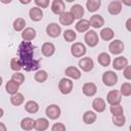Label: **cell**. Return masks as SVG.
I'll use <instances>...</instances> for the list:
<instances>
[{
  "mask_svg": "<svg viewBox=\"0 0 131 131\" xmlns=\"http://www.w3.org/2000/svg\"><path fill=\"white\" fill-rule=\"evenodd\" d=\"M79 67L83 72H90L94 68V61L91 57H81L79 60Z\"/></svg>",
  "mask_w": 131,
  "mask_h": 131,
  "instance_id": "cell-10",
  "label": "cell"
},
{
  "mask_svg": "<svg viewBox=\"0 0 131 131\" xmlns=\"http://www.w3.org/2000/svg\"><path fill=\"white\" fill-rule=\"evenodd\" d=\"M46 34L51 38H57L61 34V28L56 23H50L46 27Z\"/></svg>",
  "mask_w": 131,
  "mask_h": 131,
  "instance_id": "cell-9",
  "label": "cell"
},
{
  "mask_svg": "<svg viewBox=\"0 0 131 131\" xmlns=\"http://www.w3.org/2000/svg\"><path fill=\"white\" fill-rule=\"evenodd\" d=\"M9 64H10V69H11L12 71H14V72H19V71L23 69L19 59L16 58V57H12V58L10 59V63H9Z\"/></svg>",
  "mask_w": 131,
  "mask_h": 131,
  "instance_id": "cell-38",
  "label": "cell"
},
{
  "mask_svg": "<svg viewBox=\"0 0 131 131\" xmlns=\"http://www.w3.org/2000/svg\"><path fill=\"white\" fill-rule=\"evenodd\" d=\"M74 17L69 11H64L59 15V23L62 26H71L74 23Z\"/></svg>",
  "mask_w": 131,
  "mask_h": 131,
  "instance_id": "cell-24",
  "label": "cell"
},
{
  "mask_svg": "<svg viewBox=\"0 0 131 131\" xmlns=\"http://www.w3.org/2000/svg\"><path fill=\"white\" fill-rule=\"evenodd\" d=\"M74 88V83L71 79L69 78H61L60 81L58 82V90L60 91L61 94H70Z\"/></svg>",
  "mask_w": 131,
  "mask_h": 131,
  "instance_id": "cell-2",
  "label": "cell"
},
{
  "mask_svg": "<svg viewBox=\"0 0 131 131\" xmlns=\"http://www.w3.org/2000/svg\"><path fill=\"white\" fill-rule=\"evenodd\" d=\"M69 12L72 14V16L74 17V19H81L82 16L84 15V8L80 4H74L70 8V11Z\"/></svg>",
  "mask_w": 131,
  "mask_h": 131,
  "instance_id": "cell-16",
  "label": "cell"
},
{
  "mask_svg": "<svg viewBox=\"0 0 131 131\" xmlns=\"http://www.w3.org/2000/svg\"><path fill=\"white\" fill-rule=\"evenodd\" d=\"M13 30L16 32H23L26 29V20L23 17H17L13 21Z\"/></svg>",
  "mask_w": 131,
  "mask_h": 131,
  "instance_id": "cell-33",
  "label": "cell"
},
{
  "mask_svg": "<svg viewBox=\"0 0 131 131\" xmlns=\"http://www.w3.org/2000/svg\"><path fill=\"white\" fill-rule=\"evenodd\" d=\"M96 119H97V115L93 111H87L83 115V122L87 125L93 124L96 121Z\"/></svg>",
  "mask_w": 131,
  "mask_h": 131,
  "instance_id": "cell-27",
  "label": "cell"
},
{
  "mask_svg": "<svg viewBox=\"0 0 131 131\" xmlns=\"http://www.w3.org/2000/svg\"><path fill=\"white\" fill-rule=\"evenodd\" d=\"M61 111L57 104H49L45 110V115L50 120H57L60 117Z\"/></svg>",
  "mask_w": 131,
  "mask_h": 131,
  "instance_id": "cell-6",
  "label": "cell"
},
{
  "mask_svg": "<svg viewBox=\"0 0 131 131\" xmlns=\"http://www.w3.org/2000/svg\"><path fill=\"white\" fill-rule=\"evenodd\" d=\"M10 80H12V81H14L16 84H18L19 86L25 82V75L24 74H21V73H19V72H15L12 76H11V79Z\"/></svg>",
  "mask_w": 131,
  "mask_h": 131,
  "instance_id": "cell-39",
  "label": "cell"
},
{
  "mask_svg": "<svg viewBox=\"0 0 131 131\" xmlns=\"http://www.w3.org/2000/svg\"><path fill=\"white\" fill-rule=\"evenodd\" d=\"M19 2H20L21 4H29V3H31V0H27V1H24V0H19Z\"/></svg>",
  "mask_w": 131,
  "mask_h": 131,
  "instance_id": "cell-46",
  "label": "cell"
},
{
  "mask_svg": "<svg viewBox=\"0 0 131 131\" xmlns=\"http://www.w3.org/2000/svg\"><path fill=\"white\" fill-rule=\"evenodd\" d=\"M124 4H126V5H131V2H124Z\"/></svg>",
  "mask_w": 131,
  "mask_h": 131,
  "instance_id": "cell-49",
  "label": "cell"
},
{
  "mask_svg": "<svg viewBox=\"0 0 131 131\" xmlns=\"http://www.w3.org/2000/svg\"><path fill=\"white\" fill-rule=\"evenodd\" d=\"M51 131H66V126L62 123H54L51 127Z\"/></svg>",
  "mask_w": 131,
  "mask_h": 131,
  "instance_id": "cell-42",
  "label": "cell"
},
{
  "mask_svg": "<svg viewBox=\"0 0 131 131\" xmlns=\"http://www.w3.org/2000/svg\"><path fill=\"white\" fill-rule=\"evenodd\" d=\"M18 89H19V85L16 84V83H15L14 81H12V80H9V81L6 83V85H5V90H6V92H7L8 94H10V95H13V94L17 93V92H18Z\"/></svg>",
  "mask_w": 131,
  "mask_h": 131,
  "instance_id": "cell-28",
  "label": "cell"
},
{
  "mask_svg": "<svg viewBox=\"0 0 131 131\" xmlns=\"http://www.w3.org/2000/svg\"><path fill=\"white\" fill-rule=\"evenodd\" d=\"M90 28V25H89V21L88 19H85V18H81L77 21V24L75 25V29L77 32L79 33H85L89 30Z\"/></svg>",
  "mask_w": 131,
  "mask_h": 131,
  "instance_id": "cell-23",
  "label": "cell"
},
{
  "mask_svg": "<svg viewBox=\"0 0 131 131\" xmlns=\"http://www.w3.org/2000/svg\"><path fill=\"white\" fill-rule=\"evenodd\" d=\"M35 46L31 42H26L23 41L17 48V54H18V59L20 61L21 68L25 71L31 72V71H36L39 68V59H35L34 57V51H35Z\"/></svg>",
  "mask_w": 131,
  "mask_h": 131,
  "instance_id": "cell-1",
  "label": "cell"
},
{
  "mask_svg": "<svg viewBox=\"0 0 131 131\" xmlns=\"http://www.w3.org/2000/svg\"><path fill=\"white\" fill-rule=\"evenodd\" d=\"M113 123L115 126L117 127H123L126 123V118L124 115H120V116H113Z\"/></svg>",
  "mask_w": 131,
  "mask_h": 131,
  "instance_id": "cell-37",
  "label": "cell"
},
{
  "mask_svg": "<svg viewBox=\"0 0 131 131\" xmlns=\"http://www.w3.org/2000/svg\"><path fill=\"white\" fill-rule=\"evenodd\" d=\"M34 79H35V81L38 82V83H44V82L48 79V74H47V72L44 71V70H39V71H37V72L35 73Z\"/></svg>",
  "mask_w": 131,
  "mask_h": 131,
  "instance_id": "cell-34",
  "label": "cell"
},
{
  "mask_svg": "<svg viewBox=\"0 0 131 131\" xmlns=\"http://www.w3.org/2000/svg\"><path fill=\"white\" fill-rule=\"evenodd\" d=\"M24 101H25V97H24V94L20 92H17L10 96V103L14 106H18V105L23 104Z\"/></svg>",
  "mask_w": 131,
  "mask_h": 131,
  "instance_id": "cell-31",
  "label": "cell"
},
{
  "mask_svg": "<svg viewBox=\"0 0 131 131\" xmlns=\"http://www.w3.org/2000/svg\"><path fill=\"white\" fill-rule=\"evenodd\" d=\"M49 127V121L46 118H39L35 120L34 129L36 131H46Z\"/></svg>",
  "mask_w": 131,
  "mask_h": 131,
  "instance_id": "cell-22",
  "label": "cell"
},
{
  "mask_svg": "<svg viewBox=\"0 0 131 131\" xmlns=\"http://www.w3.org/2000/svg\"><path fill=\"white\" fill-rule=\"evenodd\" d=\"M107 11L112 15H118L122 11V2L121 1H111L108 6H107Z\"/></svg>",
  "mask_w": 131,
  "mask_h": 131,
  "instance_id": "cell-12",
  "label": "cell"
},
{
  "mask_svg": "<svg viewBox=\"0 0 131 131\" xmlns=\"http://www.w3.org/2000/svg\"><path fill=\"white\" fill-rule=\"evenodd\" d=\"M25 110L29 114H36L39 111V104L35 100H29L25 103Z\"/></svg>",
  "mask_w": 131,
  "mask_h": 131,
  "instance_id": "cell-29",
  "label": "cell"
},
{
  "mask_svg": "<svg viewBox=\"0 0 131 131\" xmlns=\"http://www.w3.org/2000/svg\"><path fill=\"white\" fill-rule=\"evenodd\" d=\"M77 38V33L74 31V30H66L63 32V39L67 41V42H74Z\"/></svg>",
  "mask_w": 131,
  "mask_h": 131,
  "instance_id": "cell-35",
  "label": "cell"
},
{
  "mask_svg": "<svg viewBox=\"0 0 131 131\" xmlns=\"http://www.w3.org/2000/svg\"><path fill=\"white\" fill-rule=\"evenodd\" d=\"M34 3L39 8H46V7H48L50 2H49V0H35Z\"/></svg>",
  "mask_w": 131,
  "mask_h": 131,
  "instance_id": "cell-41",
  "label": "cell"
},
{
  "mask_svg": "<svg viewBox=\"0 0 131 131\" xmlns=\"http://www.w3.org/2000/svg\"><path fill=\"white\" fill-rule=\"evenodd\" d=\"M84 41L89 47H95L99 42V37L94 30H88L85 33Z\"/></svg>",
  "mask_w": 131,
  "mask_h": 131,
  "instance_id": "cell-4",
  "label": "cell"
},
{
  "mask_svg": "<svg viewBox=\"0 0 131 131\" xmlns=\"http://www.w3.org/2000/svg\"><path fill=\"white\" fill-rule=\"evenodd\" d=\"M3 115H4V111H3V108L0 107V119L3 117Z\"/></svg>",
  "mask_w": 131,
  "mask_h": 131,
  "instance_id": "cell-47",
  "label": "cell"
},
{
  "mask_svg": "<svg viewBox=\"0 0 131 131\" xmlns=\"http://www.w3.org/2000/svg\"><path fill=\"white\" fill-rule=\"evenodd\" d=\"M41 52L46 57L52 56L54 54V52H55V46H54V44L51 43V42H45V43H43V45L41 46Z\"/></svg>",
  "mask_w": 131,
  "mask_h": 131,
  "instance_id": "cell-18",
  "label": "cell"
},
{
  "mask_svg": "<svg viewBox=\"0 0 131 131\" xmlns=\"http://www.w3.org/2000/svg\"><path fill=\"white\" fill-rule=\"evenodd\" d=\"M2 82H3V80H2V77L0 76V87H1V85H2Z\"/></svg>",
  "mask_w": 131,
  "mask_h": 131,
  "instance_id": "cell-48",
  "label": "cell"
},
{
  "mask_svg": "<svg viewBox=\"0 0 131 131\" xmlns=\"http://www.w3.org/2000/svg\"><path fill=\"white\" fill-rule=\"evenodd\" d=\"M106 107V103L104 101L103 98L101 97H96L93 99L92 101V108L96 112V113H102L105 111Z\"/></svg>",
  "mask_w": 131,
  "mask_h": 131,
  "instance_id": "cell-19",
  "label": "cell"
},
{
  "mask_svg": "<svg viewBox=\"0 0 131 131\" xmlns=\"http://www.w3.org/2000/svg\"><path fill=\"white\" fill-rule=\"evenodd\" d=\"M120 94L123 96H130L131 95V83L130 82H125L121 85L120 88Z\"/></svg>",
  "mask_w": 131,
  "mask_h": 131,
  "instance_id": "cell-36",
  "label": "cell"
},
{
  "mask_svg": "<svg viewBox=\"0 0 131 131\" xmlns=\"http://www.w3.org/2000/svg\"><path fill=\"white\" fill-rule=\"evenodd\" d=\"M97 61L101 67H107L111 63V56L106 52H101L97 56Z\"/></svg>",
  "mask_w": 131,
  "mask_h": 131,
  "instance_id": "cell-32",
  "label": "cell"
},
{
  "mask_svg": "<svg viewBox=\"0 0 131 131\" xmlns=\"http://www.w3.org/2000/svg\"><path fill=\"white\" fill-rule=\"evenodd\" d=\"M123 74H124V77L129 81V80H131V68H130V66L128 64L124 70H123Z\"/></svg>",
  "mask_w": 131,
  "mask_h": 131,
  "instance_id": "cell-43",
  "label": "cell"
},
{
  "mask_svg": "<svg viewBox=\"0 0 131 131\" xmlns=\"http://www.w3.org/2000/svg\"><path fill=\"white\" fill-rule=\"evenodd\" d=\"M0 131H7V128H6L5 124L1 123V122H0Z\"/></svg>",
  "mask_w": 131,
  "mask_h": 131,
  "instance_id": "cell-45",
  "label": "cell"
},
{
  "mask_svg": "<svg viewBox=\"0 0 131 131\" xmlns=\"http://www.w3.org/2000/svg\"><path fill=\"white\" fill-rule=\"evenodd\" d=\"M82 92H83L84 95L91 97V96H93V95L96 94V92H97V86L93 82L84 83V85L82 87Z\"/></svg>",
  "mask_w": 131,
  "mask_h": 131,
  "instance_id": "cell-11",
  "label": "cell"
},
{
  "mask_svg": "<svg viewBox=\"0 0 131 131\" xmlns=\"http://www.w3.org/2000/svg\"><path fill=\"white\" fill-rule=\"evenodd\" d=\"M102 82L105 86L112 87L118 83V75L114 71H106L102 74Z\"/></svg>",
  "mask_w": 131,
  "mask_h": 131,
  "instance_id": "cell-3",
  "label": "cell"
},
{
  "mask_svg": "<svg viewBox=\"0 0 131 131\" xmlns=\"http://www.w3.org/2000/svg\"><path fill=\"white\" fill-rule=\"evenodd\" d=\"M101 5L100 0H87L86 1V7L89 12H95L99 9Z\"/></svg>",
  "mask_w": 131,
  "mask_h": 131,
  "instance_id": "cell-30",
  "label": "cell"
},
{
  "mask_svg": "<svg viewBox=\"0 0 131 131\" xmlns=\"http://www.w3.org/2000/svg\"><path fill=\"white\" fill-rule=\"evenodd\" d=\"M99 35H100V38H101L103 41H111V40L114 39L115 33H114L113 29L106 27V28H103V29L100 31Z\"/></svg>",
  "mask_w": 131,
  "mask_h": 131,
  "instance_id": "cell-26",
  "label": "cell"
},
{
  "mask_svg": "<svg viewBox=\"0 0 131 131\" xmlns=\"http://www.w3.org/2000/svg\"><path fill=\"white\" fill-rule=\"evenodd\" d=\"M29 16L33 21H40L43 18V11L41 8L34 6L29 11Z\"/></svg>",
  "mask_w": 131,
  "mask_h": 131,
  "instance_id": "cell-20",
  "label": "cell"
},
{
  "mask_svg": "<svg viewBox=\"0 0 131 131\" xmlns=\"http://www.w3.org/2000/svg\"><path fill=\"white\" fill-rule=\"evenodd\" d=\"M64 74L67 77H69L70 79H74V80H78L81 78V71L74 66H70L64 70Z\"/></svg>",
  "mask_w": 131,
  "mask_h": 131,
  "instance_id": "cell-15",
  "label": "cell"
},
{
  "mask_svg": "<svg viewBox=\"0 0 131 131\" xmlns=\"http://www.w3.org/2000/svg\"><path fill=\"white\" fill-rule=\"evenodd\" d=\"M110 112L112 113L113 116H120V115H124V110L123 106L121 104H117V105H111L110 107Z\"/></svg>",
  "mask_w": 131,
  "mask_h": 131,
  "instance_id": "cell-40",
  "label": "cell"
},
{
  "mask_svg": "<svg viewBox=\"0 0 131 131\" xmlns=\"http://www.w3.org/2000/svg\"><path fill=\"white\" fill-rule=\"evenodd\" d=\"M125 27H126V29H127L128 32H131V17H129L127 19V21L125 24Z\"/></svg>",
  "mask_w": 131,
  "mask_h": 131,
  "instance_id": "cell-44",
  "label": "cell"
},
{
  "mask_svg": "<svg viewBox=\"0 0 131 131\" xmlns=\"http://www.w3.org/2000/svg\"><path fill=\"white\" fill-rule=\"evenodd\" d=\"M86 51H87L86 46L82 42H75L71 46V53L74 57L81 58L82 56H84L86 54Z\"/></svg>",
  "mask_w": 131,
  "mask_h": 131,
  "instance_id": "cell-5",
  "label": "cell"
},
{
  "mask_svg": "<svg viewBox=\"0 0 131 131\" xmlns=\"http://www.w3.org/2000/svg\"><path fill=\"white\" fill-rule=\"evenodd\" d=\"M122 101V95L120 94L119 90H111L106 94V102L110 105H117L120 104Z\"/></svg>",
  "mask_w": 131,
  "mask_h": 131,
  "instance_id": "cell-8",
  "label": "cell"
},
{
  "mask_svg": "<svg viewBox=\"0 0 131 131\" xmlns=\"http://www.w3.org/2000/svg\"><path fill=\"white\" fill-rule=\"evenodd\" d=\"M124 48H125V45L123 43V41L119 40V39H116V40H113L110 45H108V50L112 54L114 55H118V54H121L123 51H124Z\"/></svg>",
  "mask_w": 131,
  "mask_h": 131,
  "instance_id": "cell-7",
  "label": "cell"
},
{
  "mask_svg": "<svg viewBox=\"0 0 131 131\" xmlns=\"http://www.w3.org/2000/svg\"><path fill=\"white\" fill-rule=\"evenodd\" d=\"M36 30L34 28H31V27H28L26 28L23 32H21V39L26 42H31L33 39H35L36 37Z\"/></svg>",
  "mask_w": 131,
  "mask_h": 131,
  "instance_id": "cell-21",
  "label": "cell"
},
{
  "mask_svg": "<svg viewBox=\"0 0 131 131\" xmlns=\"http://www.w3.org/2000/svg\"><path fill=\"white\" fill-rule=\"evenodd\" d=\"M64 2L62 0H53L51 3V11L56 14V15H60L62 12H64Z\"/></svg>",
  "mask_w": 131,
  "mask_h": 131,
  "instance_id": "cell-13",
  "label": "cell"
},
{
  "mask_svg": "<svg viewBox=\"0 0 131 131\" xmlns=\"http://www.w3.org/2000/svg\"><path fill=\"white\" fill-rule=\"evenodd\" d=\"M128 59L124 56H118L113 60V68L116 71H122L128 66Z\"/></svg>",
  "mask_w": 131,
  "mask_h": 131,
  "instance_id": "cell-14",
  "label": "cell"
},
{
  "mask_svg": "<svg viewBox=\"0 0 131 131\" xmlns=\"http://www.w3.org/2000/svg\"><path fill=\"white\" fill-rule=\"evenodd\" d=\"M34 125H35V120L32 118H24L20 121V128L25 131H31L32 129H34Z\"/></svg>",
  "mask_w": 131,
  "mask_h": 131,
  "instance_id": "cell-25",
  "label": "cell"
},
{
  "mask_svg": "<svg viewBox=\"0 0 131 131\" xmlns=\"http://www.w3.org/2000/svg\"><path fill=\"white\" fill-rule=\"evenodd\" d=\"M88 21H89L90 27L94 29H99L104 25V18L100 14H93Z\"/></svg>",
  "mask_w": 131,
  "mask_h": 131,
  "instance_id": "cell-17",
  "label": "cell"
}]
</instances>
